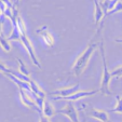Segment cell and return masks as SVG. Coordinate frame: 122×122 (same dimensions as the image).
<instances>
[{
    "mask_svg": "<svg viewBox=\"0 0 122 122\" xmlns=\"http://www.w3.org/2000/svg\"><path fill=\"white\" fill-rule=\"evenodd\" d=\"M97 46H98V43L94 39H92L89 42L88 46L84 49V51L78 56V58L74 63L72 68H71L72 74L76 77H80L83 74V71L85 70V68H86V66H88L89 62L91 60V56L93 55V53L95 52Z\"/></svg>",
    "mask_w": 122,
    "mask_h": 122,
    "instance_id": "6da1fadb",
    "label": "cell"
},
{
    "mask_svg": "<svg viewBox=\"0 0 122 122\" xmlns=\"http://www.w3.org/2000/svg\"><path fill=\"white\" fill-rule=\"evenodd\" d=\"M99 51H101L102 62H103V75H102L101 86H99L98 90L103 95H111V91H110V89H109L111 75H110V71L108 70V66H107V61H106V55H105V49H104L103 39L99 42Z\"/></svg>",
    "mask_w": 122,
    "mask_h": 122,
    "instance_id": "7a4b0ae2",
    "label": "cell"
},
{
    "mask_svg": "<svg viewBox=\"0 0 122 122\" xmlns=\"http://www.w3.org/2000/svg\"><path fill=\"white\" fill-rule=\"evenodd\" d=\"M20 42H22V44L25 46V49H26V51H27V53H28V55H29L30 60H31L32 64H34L35 66H37L39 69H41L42 66H41V64H40L39 60H38L37 55H36V52H35V50H34V46H32L29 38L27 37V35H21V40H20Z\"/></svg>",
    "mask_w": 122,
    "mask_h": 122,
    "instance_id": "3957f363",
    "label": "cell"
},
{
    "mask_svg": "<svg viewBox=\"0 0 122 122\" xmlns=\"http://www.w3.org/2000/svg\"><path fill=\"white\" fill-rule=\"evenodd\" d=\"M99 92V90H90V91H77L76 93L69 95L67 97H53L54 101H67V102H74V101H79L81 98H84V97H90L93 95L97 94Z\"/></svg>",
    "mask_w": 122,
    "mask_h": 122,
    "instance_id": "277c9868",
    "label": "cell"
},
{
    "mask_svg": "<svg viewBox=\"0 0 122 122\" xmlns=\"http://www.w3.org/2000/svg\"><path fill=\"white\" fill-rule=\"evenodd\" d=\"M58 112L64 115V116H66L71 122H80L79 121L78 111H77L76 107H75V105L71 103V102H68V103L66 104V106H65L63 109H61Z\"/></svg>",
    "mask_w": 122,
    "mask_h": 122,
    "instance_id": "5b68a950",
    "label": "cell"
},
{
    "mask_svg": "<svg viewBox=\"0 0 122 122\" xmlns=\"http://www.w3.org/2000/svg\"><path fill=\"white\" fill-rule=\"evenodd\" d=\"M79 84H75L72 86H68V88H64V89H58V90H55L53 92H51L50 95L54 97H60V98H63V97H67L69 95L76 93L77 91H79Z\"/></svg>",
    "mask_w": 122,
    "mask_h": 122,
    "instance_id": "8992f818",
    "label": "cell"
},
{
    "mask_svg": "<svg viewBox=\"0 0 122 122\" xmlns=\"http://www.w3.org/2000/svg\"><path fill=\"white\" fill-rule=\"evenodd\" d=\"M19 92H20V98H21L22 104H24V105H25L26 107H28V108L37 110L38 112H40L38 107H37V105H36V102L34 101V98H32L26 91L22 90V89H19Z\"/></svg>",
    "mask_w": 122,
    "mask_h": 122,
    "instance_id": "52a82bcc",
    "label": "cell"
},
{
    "mask_svg": "<svg viewBox=\"0 0 122 122\" xmlns=\"http://www.w3.org/2000/svg\"><path fill=\"white\" fill-rule=\"evenodd\" d=\"M37 34L41 37L42 41L48 46L51 48V46H54V38H53V36L48 31V27H46V26H42L41 28H39V29L37 30Z\"/></svg>",
    "mask_w": 122,
    "mask_h": 122,
    "instance_id": "ba28073f",
    "label": "cell"
},
{
    "mask_svg": "<svg viewBox=\"0 0 122 122\" xmlns=\"http://www.w3.org/2000/svg\"><path fill=\"white\" fill-rule=\"evenodd\" d=\"M88 115L90 117L94 118V119L98 120L101 122H109V116L108 112L102 109H95V108H91L88 111Z\"/></svg>",
    "mask_w": 122,
    "mask_h": 122,
    "instance_id": "9c48e42d",
    "label": "cell"
},
{
    "mask_svg": "<svg viewBox=\"0 0 122 122\" xmlns=\"http://www.w3.org/2000/svg\"><path fill=\"white\" fill-rule=\"evenodd\" d=\"M28 84H29V88H30V90H31V93H32L34 96H38V97H41V98H46V92H44V91L42 90V89L40 88L39 85L35 82L32 79H30L29 80Z\"/></svg>",
    "mask_w": 122,
    "mask_h": 122,
    "instance_id": "30bf717a",
    "label": "cell"
},
{
    "mask_svg": "<svg viewBox=\"0 0 122 122\" xmlns=\"http://www.w3.org/2000/svg\"><path fill=\"white\" fill-rule=\"evenodd\" d=\"M41 113L44 116V117H46V118H49V119H50V118L54 117V116L56 115V111H55V109H54L53 105H52L50 102L44 101L43 107H42V110H41Z\"/></svg>",
    "mask_w": 122,
    "mask_h": 122,
    "instance_id": "8fae6325",
    "label": "cell"
},
{
    "mask_svg": "<svg viewBox=\"0 0 122 122\" xmlns=\"http://www.w3.org/2000/svg\"><path fill=\"white\" fill-rule=\"evenodd\" d=\"M16 61H17V64H19V71H20V74H22V75H24V76L29 77V78H30L29 69L27 68V66L25 65V63H24L21 58H16Z\"/></svg>",
    "mask_w": 122,
    "mask_h": 122,
    "instance_id": "7c38bea8",
    "label": "cell"
},
{
    "mask_svg": "<svg viewBox=\"0 0 122 122\" xmlns=\"http://www.w3.org/2000/svg\"><path fill=\"white\" fill-rule=\"evenodd\" d=\"M0 46H1V48L3 49V51H5V52H10V51H11V44H10L8 38L5 37L3 32L0 34Z\"/></svg>",
    "mask_w": 122,
    "mask_h": 122,
    "instance_id": "4fadbf2b",
    "label": "cell"
},
{
    "mask_svg": "<svg viewBox=\"0 0 122 122\" xmlns=\"http://www.w3.org/2000/svg\"><path fill=\"white\" fill-rule=\"evenodd\" d=\"M16 26H17V29L20 31V35H26V27H25V24H24L21 15L16 16Z\"/></svg>",
    "mask_w": 122,
    "mask_h": 122,
    "instance_id": "5bb4252c",
    "label": "cell"
},
{
    "mask_svg": "<svg viewBox=\"0 0 122 122\" xmlns=\"http://www.w3.org/2000/svg\"><path fill=\"white\" fill-rule=\"evenodd\" d=\"M116 99H117V104H116L115 108L111 109V112L122 113V96L117 95V96H116Z\"/></svg>",
    "mask_w": 122,
    "mask_h": 122,
    "instance_id": "9a60e30c",
    "label": "cell"
},
{
    "mask_svg": "<svg viewBox=\"0 0 122 122\" xmlns=\"http://www.w3.org/2000/svg\"><path fill=\"white\" fill-rule=\"evenodd\" d=\"M120 11H122V1H119V2H118L117 5H116L115 7H113L112 9L110 10V11H108L107 13H105L104 17H106V16H109V15H111V14L117 13V12H120Z\"/></svg>",
    "mask_w": 122,
    "mask_h": 122,
    "instance_id": "2e32d148",
    "label": "cell"
},
{
    "mask_svg": "<svg viewBox=\"0 0 122 122\" xmlns=\"http://www.w3.org/2000/svg\"><path fill=\"white\" fill-rule=\"evenodd\" d=\"M111 75V78H120V77H122V66H119L117 67V68H115L112 70V71L110 72Z\"/></svg>",
    "mask_w": 122,
    "mask_h": 122,
    "instance_id": "e0dca14e",
    "label": "cell"
},
{
    "mask_svg": "<svg viewBox=\"0 0 122 122\" xmlns=\"http://www.w3.org/2000/svg\"><path fill=\"white\" fill-rule=\"evenodd\" d=\"M10 71H11V69H10L3 62L0 61V72H2V74H10Z\"/></svg>",
    "mask_w": 122,
    "mask_h": 122,
    "instance_id": "ac0fdd59",
    "label": "cell"
},
{
    "mask_svg": "<svg viewBox=\"0 0 122 122\" xmlns=\"http://www.w3.org/2000/svg\"><path fill=\"white\" fill-rule=\"evenodd\" d=\"M0 1H1V2H3L8 8H10V9H12V8H13V5H14L13 3L11 2V0H0Z\"/></svg>",
    "mask_w": 122,
    "mask_h": 122,
    "instance_id": "d6986e66",
    "label": "cell"
},
{
    "mask_svg": "<svg viewBox=\"0 0 122 122\" xmlns=\"http://www.w3.org/2000/svg\"><path fill=\"white\" fill-rule=\"evenodd\" d=\"M40 115V118H39V122H51V120L49 119V118L44 117L42 113H39Z\"/></svg>",
    "mask_w": 122,
    "mask_h": 122,
    "instance_id": "ffe728a7",
    "label": "cell"
},
{
    "mask_svg": "<svg viewBox=\"0 0 122 122\" xmlns=\"http://www.w3.org/2000/svg\"><path fill=\"white\" fill-rule=\"evenodd\" d=\"M3 23H5V21H3V20H1V21H0V34L2 32V26H3Z\"/></svg>",
    "mask_w": 122,
    "mask_h": 122,
    "instance_id": "44dd1931",
    "label": "cell"
},
{
    "mask_svg": "<svg viewBox=\"0 0 122 122\" xmlns=\"http://www.w3.org/2000/svg\"><path fill=\"white\" fill-rule=\"evenodd\" d=\"M116 42H118V43H122V38H117V39L115 40Z\"/></svg>",
    "mask_w": 122,
    "mask_h": 122,
    "instance_id": "7402d4cb",
    "label": "cell"
},
{
    "mask_svg": "<svg viewBox=\"0 0 122 122\" xmlns=\"http://www.w3.org/2000/svg\"><path fill=\"white\" fill-rule=\"evenodd\" d=\"M20 1H21V0H16V3H19Z\"/></svg>",
    "mask_w": 122,
    "mask_h": 122,
    "instance_id": "603a6c76",
    "label": "cell"
},
{
    "mask_svg": "<svg viewBox=\"0 0 122 122\" xmlns=\"http://www.w3.org/2000/svg\"><path fill=\"white\" fill-rule=\"evenodd\" d=\"M103 1H107V0H103Z\"/></svg>",
    "mask_w": 122,
    "mask_h": 122,
    "instance_id": "cb8c5ba5",
    "label": "cell"
},
{
    "mask_svg": "<svg viewBox=\"0 0 122 122\" xmlns=\"http://www.w3.org/2000/svg\"><path fill=\"white\" fill-rule=\"evenodd\" d=\"M0 14H2V13H1V11H0Z\"/></svg>",
    "mask_w": 122,
    "mask_h": 122,
    "instance_id": "d4e9b609",
    "label": "cell"
}]
</instances>
